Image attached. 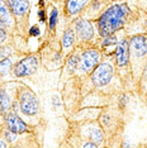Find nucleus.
<instances>
[{
    "label": "nucleus",
    "instance_id": "1",
    "mask_svg": "<svg viewBox=\"0 0 147 148\" xmlns=\"http://www.w3.org/2000/svg\"><path fill=\"white\" fill-rule=\"evenodd\" d=\"M131 10L124 1L113 3L98 18V32L100 37H106L121 31L126 25Z\"/></svg>",
    "mask_w": 147,
    "mask_h": 148
},
{
    "label": "nucleus",
    "instance_id": "2",
    "mask_svg": "<svg viewBox=\"0 0 147 148\" xmlns=\"http://www.w3.org/2000/svg\"><path fill=\"white\" fill-rule=\"evenodd\" d=\"M16 100L21 113H23L27 116H34L39 112V101L38 97L32 90L28 87L22 86L16 92Z\"/></svg>",
    "mask_w": 147,
    "mask_h": 148
},
{
    "label": "nucleus",
    "instance_id": "3",
    "mask_svg": "<svg viewBox=\"0 0 147 148\" xmlns=\"http://www.w3.org/2000/svg\"><path fill=\"white\" fill-rule=\"evenodd\" d=\"M14 15L16 28H25L28 23V14L31 10L29 0H6Z\"/></svg>",
    "mask_w": 147,
    "mask_h": 148
},
{
    "label": "nucleus",
    "instance_id": "4",
    "mask_svg": "<svg viewBox=\"0 0 147 148\" xmlns=\"http://www.w3.org/2000/svg\"><path fill=\"white\" fill-rule=\"evenodd\" d=\"M113 76H114V69L108 62L99 63L90 73V79L95 87H104L108 85L112 81Z\"/></svg>",
    "mask_w": 147,
    "mask_h": 148
},
{
    "label": "nucleus",
    "instance_id": "5",
    "mask_svg": "<svg viewBox=\"0 0 147 148\" xmlns=\"http://www.w3.org/2000/svg\"><path fill=\"white\" fill-rule=\"evenodd\" d=\"M38 69V57L36 55H29L16 62L12 69V72L15 77H27L33 75Z\"/></svg>",
    "mask_w": 147,
    "mask_h": 148
},
{
    "label": "nucleus",
    "instance_id": "6",
    "mask_svg": "<svg viewBox=\"0 0 147 148\" xmlns=\"http://www.w3.org/2000/svg\"><path fill=\"white\" fill-rule=\"evenodd\" d=\"M100 63V52L96 48L85 49L80 56L79 70L82 73H91L93 70Z\"/></svg>",
    "mask_w": 147,
    "mask_h": 148
},
{
    "label": "nucleus",
    "instance_id": "7",
    "mask_svg": "<svg viewBox=\"0 0 147 148\" xmlns=\"http://www.w3.org/2000/svg\"><path fill=\"white\" fill-rule=\"evenodd\" d=\"M4 125L6 129L12 130L14 133H18V134H25V133L32 132V128L25 122H23L21 119V116L14 110H10L8 114L4 115Z\"/></svg>",
    "mask_w": 147,
    "mask_h": 148
},
{
    "label": "nucleus",
    "instance_id": "8",
    "mask_svg": "<svg viewBox=\"0 0 147 148\" xmlns=\"http://www.w3.org/2000/svg\"><path fill=\"white\" fill-rule=\"evenodd\" d=\"M75 34L80 41L89 42L94 38L95 31H94V25L89 19L85 18H80L75 22Z\"/></svg>",
    "mask_w": 147,
    "mask_h": 148
},
{
    "label": "nucleus",
    "instance_id": "9",
    "mask_svg": "<svg viewBox=\"0 0 147 148\" xmlns=\"http://www.w3.org/2000/svg\"><path fill=\"white\" fill-rule=\"evenodd\" d=\"M0 28H4L8 32H13L16 28L14 15L6 0H0Z\"/></svg>",
    "mask_w": 147,
    "mask_h": 148
},
{
    "label": "nucleus",
    "instance_id": "10",
    "mask_svg": "<svg viewBox=\"0 0 147 148\" xmlns=\"http://www.w3.org/2000/svg\"><path fill=\"white\" fill-rule=\"evenodd\" d=\"M115 57V66L119 69H123L128 65L129 62V42L127 39H121L118 41L114 51Z\"/></svg>",
    "mask_w": 147,
    "mask_h": 148
},
{
    "label": "nucleus",
    "instance_id": "11",
    "mask_svg": "<svg viewBox=\"0 0 147 148\" xmlns=\"http://www.w3.org/2000/svg\"><path fill=\"white\" fill-rule=\"evenodd\" d=\"M129 55L142 58L147 55V38L145 36H135L129 41Z\"/></svg>",
    "mask_w": 147,
    "mask_h": 148
},
{
    "label": "nucleus",
    "instance_id": "12",
    "mask_svg": "<svg viewBox=\"0 0 147 148\" xmlns=\"http://www.w3.org/2000/svg\"><path fill=\"white\" fill-rule=\"evenodd\" d=\"M82 134H84V137L88 138V140H93L98 146L104 140V133H103L102 125H99L98 123L94 122L85 124L84 128H82Z\"/></svg>",
    "mask_w": 147,
    "mask_h": 148
},
{
    "label": "nucleus",
    "instance_id": "13",
    "mask_svg": "<svg viewBox=\"0 0 147 148\" xmlns=\"http://www.w3.org/2000/svg\"><path fill=\"white\" fill-rule=\"evenodd\" d=\"M91 0H66L65 3V15L69 18L76 16L78 14L85 9V6L89 4Z\"/></svg>",
    "mask_w": 147,
    "mask_h": 148
},
{
    "label": "nucleus",
    "instance_id": "14",
    "mask_svg": "<svg viewBox=\"0 0 147 148\" xmlns=\"http://www.w3.org/2000/svg\"><path fill=\"white\" fill-rule=\"evenodd\" d=\"M13 103H14V100L12 99V96L6 91L5 85H1L0 86V114L3 116L12 110Z\"/></svg>",
    "mask_w": 147,
    "mask_h": 148
},
{
    "label": "nucleus",
    "instance_id": "15",
    "mask_svg": "<svg viewBox=\"0 0 147 148\" xmlns=\"http://www.w3.org/2000/svg\"><path fill=\"white\" fill-rule=\"evenodd\" d=\"M75 39H76V34H75V29L72 28H67L65 32H63L62 36V48L65 51H70V49L75 45Z\"/></svg>",
    "mask_w": 147,
    "mask_h": 148
},
{
    "label": "nucleus",
    "instance_id": "16",
    "mask_svg": "<svg viewBox=\"0 0 147 148\" xmlns=\"http://www.w3.org/2000/svg\"><path fill=\"white\" fill-rule=\"evenodd\" d=\"M12 69H13V58L12 57L0 60V79L6 76L9 72H12Z\"/></svg>",
    "mask_w": 147,
    "mask_h": 148
},
{
    "label": "nucleus",
    "instance_id": "17",
    "mask_svg": "<svg viewBox=\"0 0 147 148\" xmlns=\"http://www.w3.org/2000/svg\"><path fill=\"white\" fill-rule=\"evenodd\" d=\"M79 62H80V56H78L76 53H74L69 57L67 62H66V65H67V69L70 72H74L76 71V70L79 69Z\"/></svg>",
    "mask_w": 147,
    "mask_h": 148
},
{
    "label": "nucleus",
    "instance_id": "18",
    "mask_svg": "<svg viewBox=\"0 0 147 148\" xmlns=\"http://www.w3.org/2000/svg\"><path fill=\"white\" fill-rule=\"evenodd\" d=\"M57 18H58V10L57 8H55V6H52L51 12H49V31L52 33L55 32L56 29V23H57Z\"/></svg>",
    "mask_w": 147,
    "mask_h": 148
},
{
    "label": "nucleus",
    "instance_id": "19",
    "mask_svg": "<svg viewBox=\"0 0 147 148\" xmlns=\"http://www.w3.org/2000/svg\"><path fill=\"white\" fill-rule=\"evenodd\" d=\"M8 38H9V32L4 28H0V46L5 45L8 42Z\"/></svg>",
    "mask_w": 147,
    "mask_h": 148
},
{
    "label": "nucleus",
    "instance_id": "20",
    "mask_svg": "<svg viewBox=\"0 0 147 148\" xmlns=\"http://www.w3.org/2000/svg\"><path fill=\"white\" fill-rule=\"evenodd\" d=\"M38 19H39V22L41 23L46 22V10H45V8H41L38 10Z\"/></svg>",
    "mask_w": 147,
    "mask_h": 148
},
{
    "label": "nucleus",
    "instance_id": "21",
    "mask_svg": "<svg viewBox=\"0 0 147 148\" xmlns=\"http://www.w3.org/2000/svg\"><path fill=\"white\" fill-rule=\"evenodd\" d=\"M39 28H38V25H33L31 29H29V34L33 36V37H38L39 36Z\"/></svg>",
    "mask_w": 147,
    "mask_h": 148
},
{
    "label": "nucleus",
    "instance_id": "22",
    "mask_svg": "<svg viewBox=\"0 0 147 148\" xmlns=\"http://www.w3.org/2000/svg\"><path fill=\"white\" fill-rule=\"evenodd\" d=\"M143 77H145L146 81H147V67H146V70H145V73H143Z\"/></svg>",
    "mask_w": 147,
    "mask_h": 148
}]
</instances>
